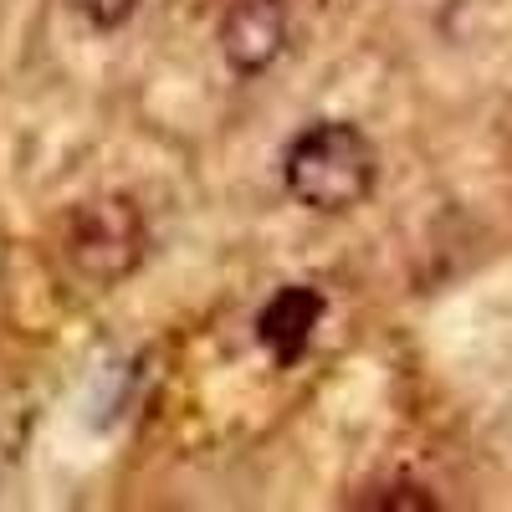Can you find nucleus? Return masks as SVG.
Here are the masks:
<instances>
[{
  "label": "nucleus",
  "mask_w": 512,
  "mask_h": 512,
  "mask_svg": "<svg viewBox=\"0 0 512 512\" xmlns=\"http://www.w3.org/2000/svg\"><path fill=\"white\" fill-rule=\"evenodd\" d=\"M282 180L297 205L318 210V216H338V210L369 200L379 180V154L354 123H313L287 144Z\"/></svg>",
  "instance_id": "nucleus-1"
},
{
  "label": "nucleus",
  "mask_w": 512,
  "mask_h": 512,
  "mask_svg": "<svg viewBox=\"0 0 512 512\" xmlns=\"http://www.w3.org/2000/svg\"><path fill=\"white\" fill-rule=\"evenodd\" d=\"M62 251H67V267L82 282H98V287L123 282L128 272L144 262V251H149V231H144L139 205L128 195L82 200L67 216Z\"/></svg>",
  "instance_id": "nucleus-2"
},
{
  "label": "nucleus",
  "mask_w": 512,
  "mask_h": 512,
  "mask_svg": "<svg viewBox=\"0 0 512 512\" xmlns=\"http://www.w3.org/2000/svg\"><path fill=\"white\" fill-rule=\"evenodd\" d=\"M287 47V6L282 0H236L221 21V57L231 72L256 77L267 72Z\"/></svg>",
  "instance_id": "nucleus-3"
},
{
  "label": "nucleus",
  "mask_w": 512,
  "mask_h": 512,
  "mask_svg": "<svg viewBox=\"0 0 512 512\" xmlns=\"http://www.w3.org/2000/svg\"><path fill=\"white\" fill-rule=\"evenodd\" d=\"M318 318H323V297L313 287H282L262 308V318H256V338L267 344L277 364H292V359H303Z\"/></svg>",
  "instance_id": "nucleus-4"
},
{
  "label": "nucleus",
  "mask_w": 512,
  "mask_h": 512,
  "mask_svg": "<svg viewBox=\"0 0 512 512\" xmlns=\"http://www.w3.org/2000/svg\"><path fill=\"white\" fill-rule=\"evenodd\" d=\"M72 11L88 26H98V31H118L128 16L139 11V0H72Z\"/></svg>",
  "instance_id": "nucleus-5"
},
{
  "label": "nucleus",
  "mask_w": 512,
  "mask_h": 512,
  "mask_svg": "<svg viewBox=\"0 0 512 512\" xmlns=\"http://www.w3.org/2000/svg\"><path fill=\"white\" fill-rule=\"evenodd\" d=\"M369 507H436V497L431 492H420V487H390L384 497H369Z\"/></svg>",
  "instance_id": "nucleus-6"
}]
</instances>
